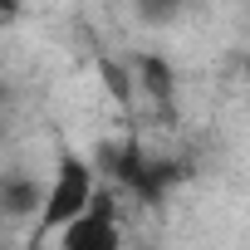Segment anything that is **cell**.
<instances>
[{"label": "cell", "instance_id": "obj_1", "mask_svg": "<svg viewBox=\"0 0 250 250\" xmlns=\"http://www.w3.org/2000/svg\"><path fill=\"white\" fill-rule=\"evenodd\" d=\"M93 187H98L93 167H88L83 157L64 152V157L54 162V177L44 182V206H40V221L30 226V240H35V245H44V240H54L64 226H74L79 216H88Z\"/></svg>", "mask_w": 250, "mask_h": 250}, {"label": "cell", "instance_id": "obj_2", "mask_svg": "<svg viewBox=\"0 0 250 250\" xmlns=\"http://www.w3.org/2000/svg\"><path fill=\"white\" fill-rule=\"evenodd\" d=\"M128 69H133V83H138V103H147L157 113V123H177V93H182L177 64L162 49H138L128 59Z\"/></svg>", "mask_w": 250, "mask_h": 250}, {"label": "cell", "instance_id": "obj_3", "mask_svg": "<svg viewBox=\"0 0 250 250\" xmlns=\"http://www.w3.org/2000/svg\"><path fill=\"white\" fill-rule=\"evenodd\" d=\"M44 206V177L30 167L0 172V221L5 226H35Z\"/></svg>", "mask_w": 250, "mask_h": 250}, {"label": "cell", "instance_id": "obj_4", "mask_svg": "<svg viewBox=\"0 0 250 250\" xmlns=\"http://www.w3.org/2000/svg\"><path fill=\"white\" fill-rule=\"evenodd\" d=\"M54 250H128V245H123V226L118 221L79 216L74 226H64L54 235Z\"/></svg>", "mask_w": 250, "mask_h": 250}, {"label": "cell", "instance_id": "obj_5", "mask_svg": "<svg viewBox=\"0 0 250 250\" xmlns=\"http://www.w3.org/2000/svg\"><path fill=\"white\" fill-rule=\"evenodd\" d=\"M98 83H103V93L118 103V113H133V108H138V83H133L128 59H118V54H98Z\"/></svg>", "mask_w": 250, "mask_h": 250}, {"label": "cell", "instance_id": "obj_6", "mask_svg": "<svg viewBox=\"0 0 250 250\" xmlns=\"http://www.w3.org/2000/svg\"><path fill=\"white\" fill-rule=\"evenodd\" d=\"M133 20L147 25V30H167L182 20V5H172V0H138L133 5Z\"/></svg>", "mask_w": 250, "mask_h": 250}, {"label": "cell", "instance_id": "obj_7", "mask_svg": "<svg viewBox=\"0 0 250 250\" xmlns=\"http://www.w3.org/2000/svg\"><path fill=\"white\" fill-rule=\"evenodd\" d=\"M25 20V10L15 5V0H0V30H10V25H20Z\"/></svg>", "mask_w": 250, "mask_h": 250}, {"label": "cell", "instance_id": "obj_8", "mask_svg": "<svg viewBox=\"0 0 250 250\" xmlns=\"http://www.w3.org/2000/svg\"><path fill=\"white\" fill-rule=\"evenodd\" d=\"M10 98H15V88H10V79H0V118H5V108H10Z\"/></svg>", "mask_w": 250, "mask_h": 250}, {"label": "cell", "instance_id": "obj_9", "mask_svg": "<svg viewBox=\"0 0 250 250\" xmlns=\"http://www.w3.org/2000/svg\"><path fill=\"white\" fill-rule=\"evenodd\" d=\"M240 83H245V88H250V54H245V59H240Z\"/></svg>", "mask_w": 250, "mask_h": 250}, {"label": "cell", "instance_id": "obj_10", "mask_svg": "<svg viewBox=\"0 0 250 250\" xmlns=\"http://www.w3.org/2000/svg\"><path fill=\"white\" fill-rule=\"evenodd\" d=\"M133 250H157V245H133Z\"/></svg>", "mask_w": 250, "mask_h": 250}]
</instances>
